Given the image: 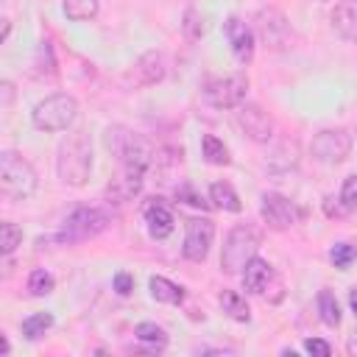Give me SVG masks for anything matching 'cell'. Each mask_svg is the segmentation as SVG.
Returning <instances> with one entry per match:
<instances>
[{
	"label": "cell",
	"instance_id": "6da1fadb",
	"mask_svg": "<svg viewBox=\"0 0 357 357\" xmlns=\"http://www.w3.org/2000/svg\"><path fill=\"white\" fill-rule=\"evenodd\" d=\"M56 173L67 187H84L92 176V139L86 131H70L56 151Z\"/></svg>",
	"mask_w": 357,
	"mask_h": 357
},
{
	"label": "cell",
	"instance_id": "7a4b0ae2",
	"mask_svg": "<svg viewBox=\"0 0 357 357\" xmlns=\"http://www.w3.org/2000/svg\"><path fill=\"white\" fill-rule=\"evenodd\" d=\"M36 170L28 159H22L14 151H3L0 153V192L8 201H22L31 198L36 192Z\"/></svg>",
	"mask_w": 357,
	"mask_h": 357
},
{
	"label": "cell",
	"instance_id": "3957f363",
	"mask_svg": "<svg viewBox=\"0 0 357 357\" xmlns=\"http://www.w3.org/2000/svg\"><path fill=\"white\" fill-rule=\"evenodd\" d=\"M75 117H78V100L73 95H67V92H53V95L42 98L31 112L33 128L47 131V134L67 131L75 123Z\"/></svg>",
	"mask_w": 357,
	"mask_h": 357
},
{
	"label": "cell",
	"instance_id": "277c9868",
	"mask_svg": "<svg viewBox=\"0 0 357 357\" xmlns=\"http://www.w3.org/2000/svg\"><path fill=\"white\" fill-rule=\"evenodd\" d=\"M257 248H259L257 229L248 226V223H237L226 234V243H223V251H220V268L226 273H243V268L257 257Z\"/></svg>",
	"mask_w": 357,
	"mask_h": 357
},
{
	"label": "cell",
	"instance_id": "5b68a950",
	"mask_svg": "<svg viewBox=\"0 0 357 357\" xmlns=\"http://www.w3.org/2000/svg\"><path fill=\"white\" fill-rule=\"evenodd\" d=\"M109 223H112V218L100 206H78L64 218V226L56 234V240L59 243H81V240L100 234Z\"/></svg>",
	"mask_w": 357,
	"mask_h": 357
},
{
	"label": "cell",
	"instance_id": "8992f818",
	"mask_svg": "<svg viewBox=\"0 0 357 357\" xmlns=\"http://www.w3.org/2000/svg\"><path fill=\"white\" fill-rule=\"evenodd\" d=\"M109 148H114L120 165H131V167H142L148 170L153 162V145L151 139H145L142 134H134L128 128H109Z\"/></svg>",
	"mask_w": 357,
	"mask_h": 357
},
{
	"label": "cell",
	"instance_id": "52a82bcc",
	"mask_svg": "<svg viewBox=\"0 0 357 357\" xmlns=\"http://www.w3.org/2000/svg\"><path fill=\"white\" fill-rule=\"evenodd\" d=\"M254 28H257V33H259V39L265 42L268 50H287L293 45L290 22L276 8H259L257 17H254Z\"/></svg>",
	"mask_w": 357,
	"mask_h": 357
},
{
	"label": "cell",
	"instance_id": "ba28073f",
	"mask_svg": "<svg viewBox=\"0 0 357 357\" xmlns=\"http://www.w3.org/2000/svg\"><path fill=\"white\" fill-rule=\"evenodd\" d=\"M245 92H248L245 73H231V75H223V78H212L204 89V98L215 109H237L245 100Z\"/></svg>",
	"mask_w": 357,
	"mask_h": 357
},
{
	"label": "cell",
	"instance_id": "9c48e42d",
	"mask_svg": "<svg viewBox=\"0 0 357 357\" xmlns=\"http://www.w3.org/2000/svg\"><path fill=\"white\" fill-rule=\"evenodd\" d=\"M310 153L318 159V162H326V165H337L343 162L349 153H351V134L346 128H324L312 137L310 142Z\"/></svg>",
	"mask_w": 357,
	"mask_h": 357
},
{
	"label": "cell",
	"instance_id": "30bf717a",
	"mask_svg": "<svg viewBox=\"0 0 357 357\" xmlns=\"http://www.w3.org/2000/svg\"><path fill=\"white\" fill-rule=\"evenodd\" d=\"M215 240V223L209 218H190L187 220V234H184V245L181 254L190 262H204L209 254V245Z\"/></svg>",
	"mask_w": 357,
	"mask_h": 357
},
{
	"label": "cell",
	"instance_id": "8fae6325",
	"mask_svg": "<svg viewBox=\"0 0 357 357\" xmlns=\"http://www.w3.org/2000/svg\"><path fill=\"white\" fill-rule=\"evenodd\" d=\"M259 218H262L271 229L284 231V229L296 226L298 209H296L293 201H287L284 195H279V192H265L262 201H259Z\"/></svg>",
	"mask_w": 357,
	"mask_h": 357
},
{
	"label": "cell",
	"instance_id": "7c38bea8",
	"mask_svg": "<svg viewBox=\"0 0 357 357\" xmlns=\"http://www.w3.org/2000/svg\"><path fill=\"white\" fill-rule=\"evenodd\" d=\"M237 123L254 142H268L273 137V120L259 103H240L237 106Z\"/></svg>",
	"mask_w": 357,
	"mask_h": 357
},
{
	"label": "cell",
	"instance_id": "4fadbf2b",
	"mask_svg": "<svg viewBox=\"0 0 357 357\" xmlns=\"http://www.w3.org/2000/svg\"><path fill=\"white\" fill-rule=\"evenodd\" d=\"M142 181H145V170H142V167L123 165V167H120V176L106 184V198H109L112 204H126V201H131L134 195H139Z\"/></svg>",
	"mask_w": 357,
	"mask_h": 357
},
{
	"label": "cell",
	"instance_id": "5bb4252c",
	"mask_svg": "<svg viewBox=\"0 0 357 357\" xmlns=\"http://www.w3.org/2000/svg\"><path fill=\"white\" fill-rule=\"evenodd\" d=\"M223 31H226V39H229V47H231L234 59L240 64H248L254 59V31L240 17H229L223 22Z\"/></svg>",
	"mask_w": 357,
	"mask_h": 357
},
{
	"label": "cell",
	"instance_id": "9a60e30c",
	"mask_svg": "<svg viewBox=\"0 0 357 357\" xmlns=\"http://www.w3.org/2000/svg\"><path fill=\"white\" fill-rule=\"evenodd\" d=\"M142 218H145L148 231H151L153 240H165V237L173 231V226H176V218H173L170 206H167L162 198H151V201L142 206Z\"/></svg>",
	"mask_w": 357,
	"mask_h": 357
},
{
	"label": "cell",
	"instance_id": "2e32d148",
	"mask_svg": "<svg viewBox=\"0 0 357 357\" xmlns=\"http://www.w3.org/2000/svg\"><path fill=\"white\" fill-rule=\"evenodd\" d=\"M131 75H134V81H137L139 86H153V84H159V81L167 75L165 53H162V50H148V53H142V56L137 59Z\"/></svg>",
	"mask_w": 357,
	"mask_h": 357
},
{
	"label": "cell",
	"instance_id": "e0dca14e",
	"mask_svg": "<svg viewBox=\"0 0 357 357\" xmlns=\"http://www.w3.org/2000/svg\"><path fill=\"white\" fill-rule=\"evenodd\" d=\"M329 20L340 39L357 42V0H337Z\"/></svg>",
	"mask_w": 357,
	"mask_h": 357
},
{
	"label": "cell",
	"instance_id": "ac0fdd59",
	"mask_svg": "<svg viewBox=\"0 0 357 357\" xmlns=\"http://www.w3.org/2000/svg\"><path fill=\"white\" fill-rule=\"evenodd\" d=\"M273 276V271H271V265L262 259V257H254L245 268H243V287L248 290V293H262L265 287H268V279Z\"/></svg>",
	"mask_w": 357,
	"mask_h": 357
},
{
	"label": "cell",
	"instance_id": "d6986e66",
	"mask_svg": "<svg viewBox=\"0 0 357 357\" xmlns=\"http://www.w3.org/2000/svg\"><path fill=\"white\" fill-rule=\"evenodd\" d=\"M296 165H298V145L293 139H282L268 156V170L273 173H287Z\"/></svg>",
	"mask_w": 357,
	"mask_h": 357
},
{
	"label": "cell",
	"instance_id": "ffe728a7",
	"mask_svg": "<svg viewBox=\"0 0 357 357\" xmlns=\"http://www.w3.org/2000/svg\"><path fill=\"white\" fill-rule=\"evenodd\" d=\"M148 287H151V296L162 304H181L184 301V287L165 279V276H151Z\"/></svg>",
	"mask_w": 357,
	"mask_h": 357
},
{
	"label": "cell",
	"instance_id": "44dd1931",
	"mask_svg": "<svg viewBox=\"0 0 357 357\" xmlns=\"http://www.w3.org/2000/svg\"><path fill=\"white\" fill-rule=\"evenodd\" d=\"M209 201L218 206V209H226V212H240L243 204H240V195L234 192V187L229 181H215L209 187Z\"/></svg>",
	"mask_w": 357,
	"mask_h": 357
},
{
	"label": "cell",
	"instance_id": "7402d4cb",
	"mask_svg": "<svg viewBox=\"0 0 357 357\" xmlns=\"http://www.w3.org/2000/svg\"><path fill=\"white\" fill-rule=\"evenodd\" d=\"M220 310L231 318V321H240V324H245L248 318H251V310H248V304H245V298L237 293V290H223L220 293Z\"/></svg>",
	"mask_w": 357,
	"mask_h": 357
},
{
	"label": "cell",
	"instance_id": "603a6c76",
	"mask_svg": "<svg viewBox=\"0 0 357 357\" xmlns=\"http://www.w3.org/2000/svg\"><path fill=\"white\" fill-rule=\"evenodd\" d=\"M134 337H137L139 343H145L151 351H162V349L167 346V332H165L162 326H156L153 321H142V324H137Z\"/></svg>",
	"mask_w": 357,
	"mask_h": 357
},
{
	"label": "cell",
	"instance_id": "cb8c5ba5",
	"mask_svg": "<svg viewBox=\"0 0 357 357\" xmlns=\"http://www.w3.org/2000/svg\"><path fill=\"white\" fill-rule=\"evenodd\" d=\"M201 151H204V159L209 165H218V167H226L231 162L229 156V148L223 145V139H218L215 134H204L201 137Z\"/></svg>",
	"mask_w": 357,
	"mask_h": 357
},
{
	"label": "cell",
	"instance_id": "d4e9b609",
	"mask_svg": "<svg viewBox=\"0 0 357 357\" xmlns=\"http://www.w3.org/2000/svg\"><path fill=\"white\" fill-rule=\"evenodd\" d=\"M98 8H100V0H64L61 3L64 17L73 22H86V20L98 17Z\"/></svg>",
	"mask_w": 357,
	"mask_h": 357
},
{
	"label": "cell",
	"instance_id": "484cf974",
	"mask_svg": "<svg viewBox=\"0 0 357 357\" xmlns=\"http://www.w3.org/2000/svg\"><path fill=\"white\" fill-rule=\"evenodd\" d=\"M50 326H53L50 312H33L22 321V337L25 340H39V337H45V332H50Z\"/></svg>",
	"mask_w": 357,
	"mask_h": 357
},
{
	"label": "cell",
	"instance_id": "4316f807",
	"mask_svg": "<svg viewBox=\"0 0 357 357\" xmlns=\"http://www.w3.org/2000/svg\"><path fill=\"white\" fill-rule=\"evenodd\" d=\"M318 315L326 326H337L340 324V304L335 298L332 290H321L318 293Z\"/></svg>",
	"mask_w": 357,
	"mask_h": 357
},
{
	"label": "cell",
	"instance_id": "83f0119b",
	"mask_svg": "<svg viewBox=\"0 0 357 357\" xmlns=\"http://www.w3.org/2000/svg\"><path fill=\"white\" fill-rule=\"evenodd\" d=\"M181 31H184V36H187L190 42H198V39L206 33V20H204V14H201L198 8H187V11H184Z\"/></svg>",
	"mask_w": 357,
	"mask_h": 357
},
{
	"label": "cell",
	"instance_id": "f1b7e54d",
	"mask_svg": "<svg viewBox=\"0 0 357 357\" xmlns=\"http://www.w3.org/2000/svg\"><path fill=\"white\" fill-rule=\"evenodd\" d=\"M20 243H22V229L17 223H11V220H3L0 223V251L6 257H11Z\"/></svg>",
	"mask_w": 357,
	"mask_h": 357
},
{
	"label": "cell",
	"instance_id": "f546056e",
	"mask_svg": "<svg viewBox=\"0 0 357 357\" xmlns=\"http://www.w3.org/2000/svg\"><path fill=\"white\" fill-rule=\"evenodd\" d=\"M53 287H56V279H53V273H47L45 268H33L31 271V276H28V290H31V296H47V293H53Z\"/></svg>",
	"mask_w": 357,
	"mask_h": 357
},
{
	"label": "cell",
	"instance_id": "4dcf8cb0",
	"mask_svg": "<svg viewBox=\"0 0 357 357\" xmlns=\"http://www.w3.org/2000/svg\"><path fill=\"white\" fill-rule=\"evenodd\" d=\"M33 67H36L39 75H56V59H53L50 42H39L36 56H33Z\"/></svg>",
	"mask_w": 357,
	"mask_h": 357
},
{
	"label": "cell",
	"instance_id": "1f68e13d",
	"mask_svg": "<svg viewBox=\"0 0 357 357\" xmlns=\"http://www.w3.org/2000/svg\"><path fill=\"white\" fill-rule=\"evenodd\" d=\"M329 259L335 262V268L346 271V268H349V265L357 259V245H351V243H337V245H332Z\"/></svg>",
	"mask_w": 357,
	"mask_h": 357
},
{
	"label": "cell",
	"instance_id": "d6a6232c",
	"mask_svg": "<svg viewBox=\"0 0 357 357\" xmlns=\"http://www.w3.org/2000/svg\"><path fill=\"white\" fill-rule=\"evenodd\" d=\"M176 201H184L187 206H195V209H209V201H204L201 192H195L192 184H178L176 187Z\"/></svg>",
	"mask_w": 357,
	"mask_h": 357
},
{
	"label": "cell",
	"instance_id": "836d02e7",
	"mask_svg": "<svg viewBox=\"0 0 357 357\" xmlns=\"http://www.w3.org/2000/svg\"><path fill=\"white\" fill-rule=\"evenodd\" d=\"M340 206H346L349 212L357 206V173L343 178V184H340Z\"/></svg>",
	"mask_w": 357,
	"mask_h": 357
},
{
	"label": "cell",
	"instance_id": "e575fe53",
	"mask_svg": "<svg viewBox=\"0 0 357 357\" xmlns=\"http://www.w3.org/2000/svg\"><path fill=\"white\" fill-rule=\"evenodd\" d=\"M304 351L312 354V357H329L332 354V346L326 340H321V337H307L304 340Z\"/></svg>",
	"mask_w": 357,
	"mask_h": 357
},
{
	"label": "cell",
	"instance_id": "d590c367",
	"mask_svg": "<svg viewBox=\"0 0 357 357\" xmlns=\"http://www.w3.org/2000/svg\"><path fill=\"white\" fill-rule=\"evenodd\" d=\"M112 284H114V290H117L120 296H128V293L134 290V279H131V273H126V271H120V273H114V279H112Z\"/></svg>",
	"mask_w": 357,
	"mask_h": 357
},
{
	"label": "cell",
	"instance_id": "8d00e7d4",
	"mask_svg": "<svg viewBox=\"0 0 357 357\" xmlns=\"http://www.w3.org/2000/svg\"><path fill=\"white\" fill-rule=\"evenodd\" d=\"M3 106H8L11 103V98H14V86H11V81H3Z\"/></svg>",
	"mask_w": 357,
	"mask_h": 357
},
{
	"label": "cell",
	"instance_id": "74e56055",
	"mask_svg": "<svg viewBox=\"0 0 357 357\" xmlns=\"http://www.w3.org/2000/svg\"><path fill=\"white\" fill-rule=\"evenodd\" d=\"M8 351H11V343H8V337H6V335H0V354L6 357Z\"/></svg>",
	"mask_w": 357,
	"mask_h": 357
},
{
	"label": "cell",
	"instance_id": "f35d334b",
	"mask_svg": "<svg viewBox=\"0 0 357 357\" xmlns=\"http://www.w3.org/2000/svg\"><path fill=\"white\" fill-rule=\"evenodd\" d=\"M349 307H351V312L357 315V287H354V290L349 293Z\"/></svg>",
	"mask_w": 357,
	"mask_h": 357
},
{
	"label": "cell",
	"instance_id": "ab89813d",
	"mask_svg": "<svg viewBox=\"0 0 357 357\" xmlns=\"http://www.w3.org/2000/svg\"><path fill=\"white\" fill-rule=\"evenodd\" d=\"M8 31H11V22H8V20H3V36H0V39H3V42H6V39H8Z\"/></svg>",
	"mask_w": 357,
	"mask_h": 357
},
{
	"label": "cell",
	"instance_id": "60d3db41",
	"mask_svg": "<svg viewBox=\"0 0 357 357\" xmlns=\"http://www.w3.org/2000/svg\"><path fill=\"white\" fill-rule=\"evenodd\" d=\"M349 351H354V354H357V340H351V343H349Z\"/></svg>",
	"mask_w": 357,
	"mask_h": 357
}]
</instances>
